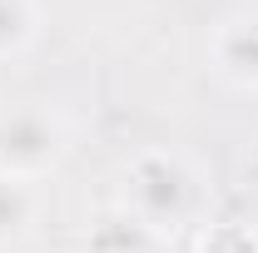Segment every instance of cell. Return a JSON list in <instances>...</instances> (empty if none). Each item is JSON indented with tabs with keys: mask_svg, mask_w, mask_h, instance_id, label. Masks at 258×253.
<instances>
[{
	"mask_svg": "<svg viewBox=\"0 0 258 253\" xmlns=\"http://www.w3.org/2000/svg\"><path fill=\"white\" fill-rule=\"evenodd\" d=\"M199 179L179 154L169 149H144L124 169V209L144 223L154 238H174L194 219Z\"/></svg>",
	"mask_w": 258,
	"mask_h": 253,
	"instance_id": "6da1fadb",
	"label": "cell"
},
{
	"mask_svg": "<svg viewBox=\"0 0 258 253\" xmlns=\"http://www.w3.org/2000/svg\"><path fill=\"white\" fill-rule=\"evenodd\" d=\"M70 149V134L50 109H15L0 119V174L10 179H40L50 174Z\"/></svg>",
	"mask_w": 258,
	"mask_h": 253,
	"instance_id": "7a4b0ae2",
	"label": "cell"
},
{
	"mask_svg": "<svg viewBox=\"0 0 258 253\" xmlns=\"http://www.w3.org/2000/svg\"><path fill=\"white\" fill-rule=\"evenodd\" d=\"M214 65L233 85L258 90V15L224 20V30L214 35Z\"/></svg>",
	"mask_w": 258,
	"mask_h": 253,
	"instance_id": "3957f363",
	"label": "cell"
},
{
	"mask_svg": "<svg viewBox=\"0 0 258 253\" xmlns=\"http://www.w3.org/2000/svg\"><path fill=\"white\" fill-rule=\"evenodd\" d=\"M85 248H90V253H154L159 238L134 219L124 204H114V209H99L95 219H90V228H85Z\"/></svg>",
	"mask_w": 258,
	"mask_h": 253,
	"instance_id": "277c9868",
	"label": "cell"
},
{
	"mask_svg": "<svg viewBox=\"0 0 258 253\" xmlns=\"http://www.w3.org/2000/svg\"><path fill=\"white\" fill-rule=\"evenodd\" d=\"M35 194L25 179H10V174H0V248H15V243H25L35 228Z\"/></svg>",
	"mask_w": 258,
	"mask_h": 253,
	"instance_id": "5b68a950",
	"label": "cell"
},
{
	"mask_svg": "<svg viewBox=\"0 0 258 253\" xmlns=\"http://www.w3.org/2000/svg\"><path fill=\"white\" fill-rule=\"evenodd\" d=\"M35 40V0H0V60L20 55Z\"/></svg>",
	"mask_w": 258,
	"mask_h": 253,
	"instance_id": "8992f818",
	"label": "cell"
},
{
	"mask_svg": "<svg viewBox=\"0 0 258 253\" xmlns=\"http://www.w3.org/2000/svg\"><path fill=\"white\" fill-rule=\"evenodd\" d=\"M194 253H258V233L243 223H214L199 233Z\"/></svg>",
	"mask_w": 258,
	"mask_h": 253,
	"instance_id": "52a82bcc",
	"label": "cell"
}]
</instances>
